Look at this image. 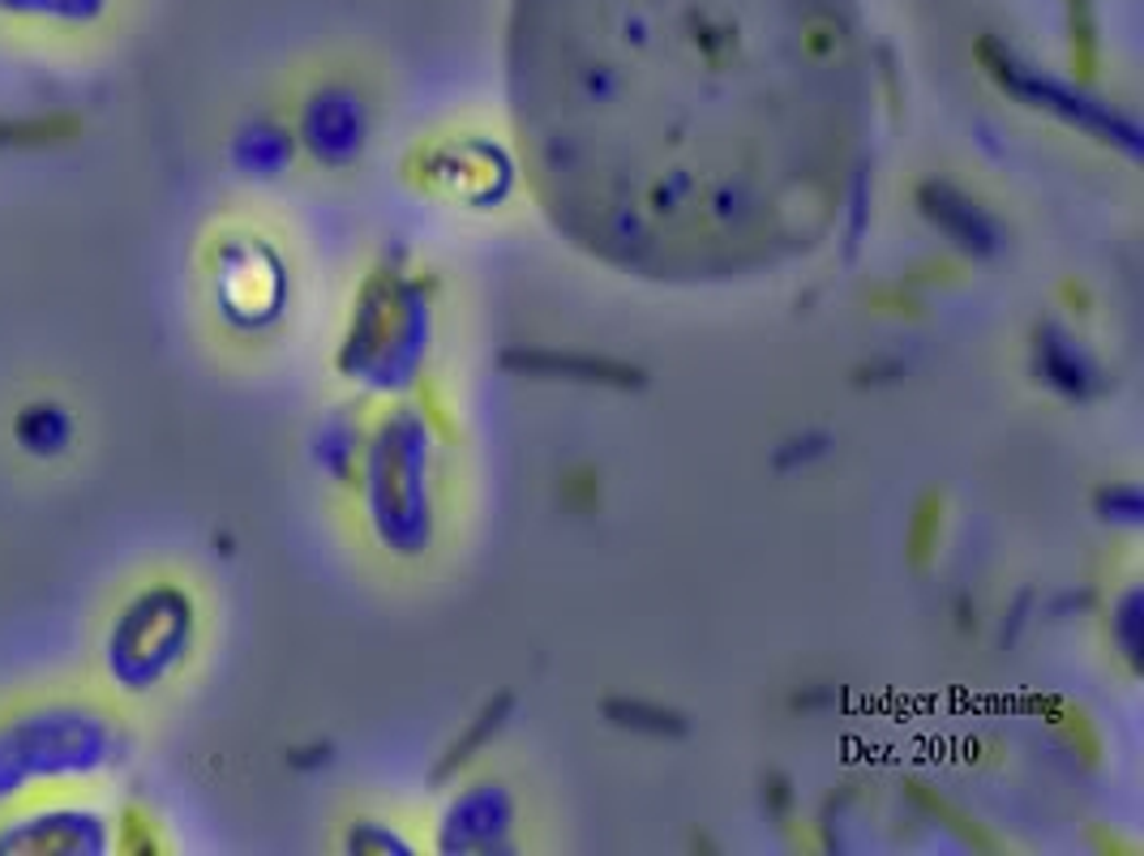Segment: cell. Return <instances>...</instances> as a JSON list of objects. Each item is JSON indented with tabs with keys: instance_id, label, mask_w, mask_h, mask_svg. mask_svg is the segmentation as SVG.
Instances as JSON below:
<instances>
[{
	"instance_id": "obj_1",
	"label": "cell",
	"mask_w": 1144,
	"mask_h": 856,
	"mask_svg": "<svg viewBox=\"0 0 1144 856\" xmlns=\"http://www.w3.org/2000/svg\"><path fill=\"white\" fill-rule=\"evenodd\" d=\"M682 18L647 13L584 52H523V133L545 163L557 215L618 257L708 266L772 262L806 249L849 189L853 86L831 22L776 9L781 0H711Z\"/></svg>"
}]
</instances>
